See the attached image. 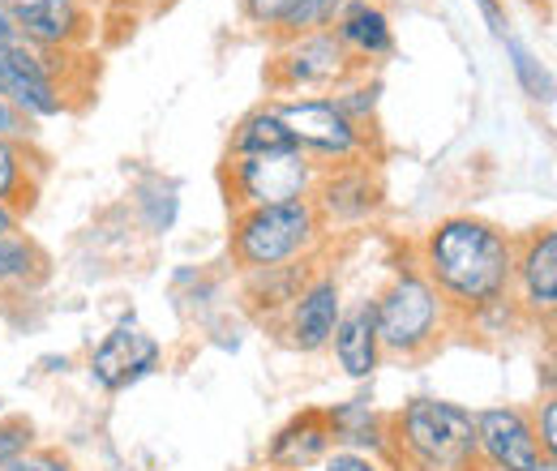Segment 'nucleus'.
<instances>
[{
  "label": "nucleus",
  "mask_w": 557,
  "mask_h": 471,
  "mask_svg": "<svg viewBox=\"0 0 557 471\" xmlns=\"http://www.w3.org/2000/svg\"><path fill=\"white\" fill-rule=\"evenodd\" d=\"M420 274L463 322L488 300L510 296L515 236L481 214H446L420 240Z\"/></svg>",
  "instance_id": "f257e3e1"
},
{
  "label": "nucleus",
  "mask_w": 557,
  "mask_h": 471,
  "mask_svg": "<svg viewBox=\"0 0 557 471\" xmlns=\"http://www.w3.org/2000/svg\"><path fill=\"white\" fill-rule=\"evenodd\" d=\"M391 463L404 471H481L472 411L450 399H408L386 416Z\"/></svg>",
  "instance_id": "f03ea898"
},
{
  "label": "nucleus",
  "mask_w": 557,
  "mask_h": 471,
  "mask_svg": "<svg viewBox=\"0 0 557 471\" xmlns=\"http://www.w3.org/2000/svg\"><path fill=\"white\" fill-rule=\"evenodd\" d=\"M373 322L382 356L395 360H424L459 318L437 296V287L420 274V267H404L391 274V283L373 296Z\"/></svg>",
  "instance_id": "7ed1b4c3"
},
{
  "label": "nucleus",
  "mask_w": 557,
  "mask_h": 471,
  "mask_svg": "<svg viewBox=\"0 0 557 471\" xmlns=\"http://www.w3.org/2000/svg\"><path fill=\"white\" fill-rule=\"evenodd\" d=\"M326 227L318 219L313 202H283V206H253V210H232V262L240 274L249 270L292 267V262H313Z\"/></svg>",
  "instance_id": "20e7f679"
},
{
  "label": "nucleus",
  "mask_w": 557,
  "mask_h": 471,
  "mask_svg": "<svg viewBox=\"0 0 557 471\" xmlns=\"http://www.w3.org/2000/svg\"><path fill=\"white\" fill-rule=\"evenodd\" d=\"M322 163L305 150H271V154H236L223 163V189L232 210L283 202H313Z\"/></svg>",
  "instance_id": "39448f33"
},
{
  "label": "nucleus",
  "mask_w": 557,
  "mask_h": 471,
  "mask_svg": "<svg viewBox=\"0 0 557 471\" xmlns=\"http://www.w3.org/2000/svg\"><path fill=\"white\" fill-rule=\"evenodd\" d=\"M283 129L292 134V146L305 150L322 168L339 163H369L373 129H360L348 121L326 95H300V99H275Z\"/></svg>",
  "instance_id": "423d86ee"
},
{
  "label": "nucleus",
  "mask_w": 557,
  "mask_h": 471,
  "mask_svg": "<svg viewBox=\"0 0 557 471\" xmlns=\"http://www.w3.org/2000/svg\"><path fill=\"white\" fill-rule=\"evenodd\" d=\"M351 73H356V61L344 52V44L331 30H313V35L278 39V52L267 69V82H271L275 95L300 99V95H331Z\"/></svg>",
  "instance_id": "0eeeda50"
},
{
  "label": "nucleus",
  "mask_w": 557,
  "mask_h": 471,
  "mask_svg": "<svg viewBox=\"0 0 557 471\" xmlns=\"http://www.w3.org/2000/svg\"><path fill=\"white\" fill-rule=\"evenodd\" d=\"M159 364H163L159 338L146 335L134 318L116 322L86 356V373L103 395H121V391L138 386L150 373H159Z\"/></svg>",
  "instance_id": "6e6552de"
},
{
  "label": "nucleus",
  "mask_w": 557,
  "mask_h": 471,
  "mask_svg": "<svg viewBox=\"0 0 557 471\" xmlns=\"http://www.w3.org/2000/svg\"><path fill=\"white\" fill-rule=\"evenodd\" d=\"M386 189L373 163H339L322 168L318 189H313V210L322 227H364L382 214Z\"/></svg>",
  "instance_id": "1a4fd4ad"
},
{
  "label": "nucleus",
  "mask_w": 557,
  "mask_h": 471,
  "mask_svg": "<svg viewBox=\"0 0 557 471\" xmlns=\"http://www.w3.org/2000/svg\"><path fill=\"white\" fill-rule=\"evenodd\" d=\"M510 296L528 322H554L557 313V227L545 223L515 240V278Z\"/></svg>",
  "instance_id": "9d476101"
},
{
  "label": "nucleus",
  "mask_w": 557,
  "mask_h": 471,
  "mask_svg": "<svg viewBox=\"0 0 557 471\" xmlns=\"http://www.w3.org/2000/svg\"><path fill=\"white\" fill-rule=\"evenodd\" d=\"M476 424V455L485 471H532L545 455L532 433V416L515 404H497L472 411Z\"/></svg>",
  "instance_id": "9b49d317"
},
{
  "label": "nucleus",
  "mask_w": 557,
  "mask_h": 471,
  "mask_svg": "<svg viewBox=\"0 0 557 471\" xmlns=\"http://www.w3.org/2000/svg\"><path fill=\"white\" fill-rule=\"evenodd\" d=\"M344 309H348V305H344V283H339L335 274L318 270V274L305 278V287H300L296 300L287 305V313H283V335H287V343H292L296 351L318 356V351L331 347V335H335Z\"/></svg>",
  "instance_id": "f8f14e48"
},
{
  "label": "nucleus",
  "mask_w": 557,
  "mask_h": 471,
  "mask_svg": "<svg viewBox=\"0 0 557 471\" xmlns=\"http://www.w3.org/2000/svg\"><path fill=\"white\" fill-rule=\"evenodd\" d=\"M22 26V39L44 52H70L90 35V13L82 0H4Z\"/></svg>",
  "instance_id": "ddd939ff"
},
{
  "label": "nucleus",
  "mask_w": 557,
  "mask_h": 471,
  "mask_svg": "<svg viewBox=\"0 0 557 471\" xmlns=\"http://www.w3.org/2000/svg\"><path fill=\"white\" fill-rule=\"evenodd\" d=\"M331 35L344 44L356 69H369L377 61H391L399 52L395 44V26H391V13L377 4V0H348L344 13L335 17Z\"/></svg>",
  "instance_id": "4468645a"
},
{
  "label": "nucleus",
  "mask_w": 557,
  "mask_h": 471,
  "mask_svg": "<svg viewBox=\"0 0 557 471\" xmlns=\"http://www.w3.org/2000/svg\"><path fill=\"white\" fill-rule=\"evenodd\" d=\"M335 450L331 424L322 407H300L267 446V463L275 471H309Z\"/></svg>",
  "instance_id": "2eb2a0df"
},
{
  "label": "nucleus",
  "mask_w": 557,
  "mask_h": 471,
  "mask_svg": "<svg viewBox=\"0 0 557 471\" xmlns=\"http://www.w3.org/2000/svg\"><path fill=\"white\" fill-rule=\"evenodd\" d=\"M326 351L335 356V364L348 382H369L377 373L382 343H377V322H373V300H356L351 309H344Z\"/></svg>",
  "instance_id": "dca6fc26"
},
{
  "label": "nucleus",
  "mask_w": 557,
  "mask_h": 471,
  "mask_svg": "<svg viewBox=\"0 0 557 471\" xmlns=\"http://www.w3.org/2000/svg\"><path fill=\"white\" fill-rule=\"evenodd\" d=\"M39 172H44V159L35 154L30 141L0 137V202L17 206L26 214L39 189Z\"/></svg>",
  "instance_id": "f3484780"
},
{
  "label": "nucleus",
  "mask_w": 557,
  "mask_h": 471,
  "mask_svg": "<svg viewBox=\"0 0 557 471\" xmlns=\"http://www.w3.org/2000/svg\"><path fill=\"white\" fill-rule=\"evenodd\" d=\"M309 274H313L309 262L249 270V274H240V278H245V300H249L253 313H267V318H271V313H287V305L296 300V292L305 287Z\"/></svg>",
  "instance_id": "a211bd4d"
},
{
  "label": "nucleus",
  "mask_w": 557,
  "mask_h": 471,
  "mask_svg": "<svg viewBox=\"0 0 557 471\" xmlns=\"http://www.w3.org/2000/svg\"><path fill=\"white\" fill-rule=\"evenodd\" d=\"M48 278V253L22 227L0 236V292H30Z\"/></svg>",
  "instance_id": "6ab92c4d"
},
{
  "label": "nucleus",
  "mask_w": 557,
  "mask_h": 471,
  "mask_svg": "<svg viewBox=\"0 0 557 471\" xmlns=\"http://www.w3.org/2000/svg\"><path fill=\"white\" fill-rule=\"evenodd\" d=\"M271 150H296L292 146V134L283 129L275 103H262V108H249L232 134H227V159L236 154H271Z\"/></svg>",
  "instance_id": "aec40b11"
},
{
  "label": "nucleus",
  "mask_w": 557,
  "mask_h": 471,
  "mask_svg": "<svg viewBox=\"0 0 557 471\" xmlns=\"http://www.w3.org/2000/svg\"><path fill=\"white\" fill-rule=\"evenodd\" d=\"M326 99H331L348 121H356L360 129H369L373 116H377V103H382V82L369 77V69H356V73L344 77Z\"/></svg>",
  "instance_id": "412c9836"
},
{
  "label": "nucleus",
  "mask_w": 557,
  "mask_h": 471,
  "mask_svg": "<svg viewBox=\"0 0 557 471\" xmlns=\"http://www.w3.org/2000/svg\"><path fill=\"white\" fill-rule=\"evenodd\" d=\"M506 44V61L515 69V77H519V86H523V95L532 99V103H554V69L545 65L528 44H519L515 35H506L502 39Z\"/></svg>",
  "instance_id": "4be33fe9"
},
{
  "label": "nucleus",
  "mask_w": 557,
  "mask_h": 471,
  "mask_svg": "<svg viewBox=\"0 0 557 471\" xmlns=\"http://www.w3.org/2000/svg\"><path fill=\"white\" fill-rule=\"evenodd\" d=\"M138 210H141L146 232H154V236H159V232H172V223H176V214H181V194H176V185L163 181V176H150L138 189Z\"/></svg>",
  "instance_id": "5701e85b"
},
{
  "label": "nucleus",
  "mask_w": 557,
  "mask_h": 471,
  "mask_svg": "<svg viewBox=\"0 0 557 471\" xmlns=\"http://www.w3.org/2000/svg\"><path fill=\"white\" fill-rule=\"evenodd\" d=\"M344 4H348V0H300V4L287 13V22L278 26V39L313 35V30H331L335 17L344 13Z\"/></svg>",
  "instance_id": "b1692460"
},
{
  "label": "nucleus",
  "mask_w": 557,
  "mask_h": 471,
  "mask_svg": "<svg viewBox=\"0 0 557 471\" xmlns=\"http://www.w3.org/2000/svg\"><path fill=\"white\" fill-rule=\"evenodd\" d=\"M463 322H468V326H476L485 338H510L519 326H528V318L519 313L515 296H497V300H488V305H481L476 313H468Z\"/></svg>",
  "instance_id": "393cba45"
},
{
  "label": "nucleus",
  "mask_w": 557,
  "mask_h": 471,
  "mask_svg": "<svg viewBox=\"0 0 557 471\" xmlns=\"http://www.w3.org/2000/svg\"><path fill=\"white\" fill-rule=\"evenodd\" d=\"M300 0H236L240 17L253 26V30H267V35H278V26L287 22V13L296 9Z\"/></svg>",
  "instance_id": "a878e982"
},
{
  "label": "nucleus",
  "mask_w": 557,
  "mask_h": 471,
  "mask_svg": "<svg viewBox=\"0 0 557 471\" xmlns=\"http://www.w3.org/2000/svg\"><path fill=\"white\" fill-rule=\"evenodd\" d=\"M35 446V424L26 416H0V471Z\"/></svg>",
  "instance_id": "bb28decb"
},
{
  "label": "nucleus",
  "mask_w": 557,
  "mask_h": 471,
  "mask_svg": "<svg viewBox=\"0 0 557 471\" xmlns=\"http://www.w3.org/2000/svg\"><path fill=\"white\" fill-rule=\"evenodd\" d=\"M318 471H395L391 459H377V455H364V450H348V446H335Z\"/></svg>",
  "instance_id": "cd10ccee"
},
{
  "label": "nucleus",
  "mask_w": 557,
  "mask_h": 471,
  "mask_svg": "<svg viewBox=\"0 0 557 471\" xmlns=\"http://www.w3.org/2000/svg\"><path fill=\"white\" fill-rule=\"evenodd\" d=\"M532 433L545 459H557V395H545L536 416H532Z\"/></svg>",
  "instance_id": "c85d7f7f"
},
{
  "label": "nucleus",
  "mask_w": 557,
  "mask_h": 471,
  "mask_svg": "<svg viewBox=\"0 0 557 471\" xmlns=\"http://www.w3.org/2000/svg\"><path fill=\"white\" fill-rule=\"evenodd\" d=\"M4 471H73V459L61 455V450H39V446H30L22 459H13Z\"/></svg>",
  "instance_id": "c756f323"
},
{
  "label": "nucleus",
  "mask_w": 557,
  "mask_h": 471,
  "mask_svg": "<svg viewBox=\"0 0 557 471\" xmlns=\"http://www.w3.org/2000/svg\"><path fill=\"white\" fill-rule=\"evenodd\" d=\"M35 134H39V129H35V125H30V121H26V116H22V112H17V108H13V103L0 95V137H13V141H35Z\"/></svg>",
  "instance_id": "7c9ffc66"
},
{
  "label": "nucleus",
  "mask_w": 557,
  "mask_h": 471,
  "mask_svg": "<svg viewBox=\"0 0 557 471\" xmlns=\"http://www.w3.org/2000/svg\"><path fill=\"white\" fill-rule=\"evenodd\" d=\"M476 9H481V17H485V26H488V35L502 44L506 35H510V13H506V4L502 0H472Z\"/></svg>",
  "instance_id": "2f4dec72"
},
{
  "label": "nucleus",
  "mask_w": 557,
  "mask_h": 471,
  "mask_svg": "<svg viewBox=\"0 0 557 471\" xmlns=\"http://www.w3.org/2000/svg\"><path fill=\"white\" fill-rule=\"evenodd\" d=\"M17 44H26V39H22V26H17L13 9L0 0V52H4V48H17Z\"/></svg>",
  "instance_id": "473e14b6"
},
{
  "label": "nucleus",
  "mask_w": 557,
  "mask_h": 471,
  "mask_svg": "<svg viewBox=\"0 0 557 471\" xmlns=\"http://www.w3.org/2000/svg\"><path fill=\"white\" fill-rule=\"evenodd\" d=\"M17 227H22V210L0 202V236H9V232H17Z\"/></svg>",
  "instance_id": "72a5a7b5"
},
{
  "label": "nucleus",
  "mask_w": 557,
  "mask_h": 471,
  "mask_svg": "<svg viewBox=\"0 0 557 471\" xmlns=\"http://www.w3.org/2000/svg\"><path fill=\"white\" fill-rule=\"evenodd\" d=\"M536 377H541V386H545V395H554V356H545V360H541V369H536Z\"/></svg>",
  "instance_id": "f704fd0d"
},
{
  "label": "nucleus",
  "mask_w": 557,
  "mask_h": 471,
  "mask_svg": "<svg viewBox=\"0 0 557 471\" xmlns=\"http://www.w3.org/2000/svg\"><path fill=\"white\" fill-rule=\"evenodd\" d=\"M138 4H146L150 13H159V9H168V4H176V0H138Z\"/></svg>",
  "instance_id": "c9c22d12"
},
{
  "label": "nucleus",
  "mask_w": 557,
  "mask_h": 471,
  "mask_svg": "<svg viewBox=\"0 0 557 471\" xmlns=\"http://www.w3.org/2000/svg\"><path fill=\"white\" fill-rule=\"evenodd\" d=\"M532 471H557V459H541V463H536Z\"/></svg>",
  "instance_id": "e433bc0d"
},
{
  "label": "nucleus",
  "mask_w": 557,
  "mask_h": 471,
  "mask_svg": "<svg viewBox=\"0 0 557 471\" xmlns=\"http://www.w3.org/2000/svg\"><path fill=\"white\" fill-rule=\"evenodd\" d=\"M0 411H4V399H0Z\"/></svg>",
  "instance_id": "4c0bfd02"
}]
</instances>
